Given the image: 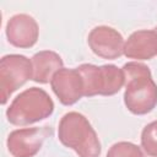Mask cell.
I'll list each match as a JSON object with an SVG mask.
<instances>
[{
  "instance_id": "1",
  "label": "cell",
  "mask_w": 157,
  "mask_h": 157,
  "mask_svg": "<svg viewBox=\"0 0 157 157\" xmlns=\"http://www.w3.org/2000/svg\"><path fill=\"white\" fill-rule=\"evenodd\" d=\"M121 69L125 75L124 103L128 110L136 115L152 112L157 105V85L150 67L137 61H130Z\"/></svg>"
},
{
  "instance_id": "2",
  "label": "cell",
  "mask_w": 157,
  "mask_h": 157,
  "mask_svg": "<svg viewBox=\"0 0 157 157\" xmlns=\"http://www.w3.org/2000/svg\"><path fill=\"white\" fill-rule=\"evenodd\" d=\"M59 141L78 157H99L101 142L88 119L77 112L66 113L58 125Z\"/></svg>"
},
{
  "instance_id": "3",
  "label": "cell",
  "mask_w": 157,
  "mask_h": 157,
  "mask_svg": "<svg viewBox=\"0 0 157 157\" xmlns=\"http://www.w3.org/2000/svg\"><path fill=\"white\" fill-rule=\"evenodd\" d=\"M54 112L50 96L42 88L31 87L13 98L6 109L7 121L16 126H26L49 118Z\"/></svg>"
},
{
  "instance_id": "4",
  "label": "cell",
  "mask_w": 157,
  "mask_h": 157,
  "mask_svg": "<svg viewBox=\"0 0 157 157\" xmlns=\"http://www.w3.org/2000/svg\"><path fill=\"white\" fill-rule=\"evenodd\" d=\"M76 69L83 80L85 97L113 96L125 85L124 71L115 65L82 64Z\"/></svg>"
},
{
  "instance_id": "5",
  "label": "cell",
  "mask_w": 157,
  "mask_h": 157,
  "mask_svg": "<svg viewBox=\"0 0 157 157\" xmlns=\"http://www.w3.org/2000/svg\"><path fill=\"white\" fill-rule=\"evenodd\" d=\"M32 80V61L21 54H9L0 60L1 104H6L11 94Z\"/></svg>"
},
{
  "instance_id": "6",
  "label": "cell",
  "mask_w": 157,
  "mask_h": 157,
  "mask_svg": "<svg viewBox=\"0 0 157 157\" xmlns=\"http://www.w3.org/2000/svg\"><path fill=\"white\" fill-rule=\"evenodd\" d=\"M52 132L50 126L13 130L6 140L7 151L13 157H33L40 151L45 139L50 136Z\"/></svg>"
},
{
  "instance_id": "7",
  "label": "cell",
  "mask_w": 157,
  "mask_h": 157,
  "mask_svg": "<svg viewBox=\"0 0 157 157\" xmlns=\"http://www.w3.org/2000/svg\"><path fill=\"white\" fill-rule=\"evenodd\" d=\"M87 43L91 50L102 59L113 60L124 54L123 36L109 26L94 27L87 37Z\"/></svg>"
},
{
  "instance_id": "8",
  "label": "cell",
  "mask_w": 157,
  "mask_h": 157,
  "mask_svg": "<svg viewBox=\"0 0 157 157\" xmlns=\"http://www.w3.org/2000/svg\"><path fill=\"white\" fill-rule=\"evenodd\" d=\"M50 86L64 105H72L85 97L83 80L77 69H60L52 78Z\"/></svg>"
},
{
  "instance_id": "9",
  "label": "cell",
  "mask_w": 157,
  "mask_h": 157,
  "mask_svg": "<svg viewBox=\"0 0 157 157\" xmlns=\"http://www.w3.org/2000/svg\"><path fill=\"white\" fill-rule=\"evenodd\" d=\"M5 33L11 45L16 48H31L38 40L39 27L32 16L17 13L7 21Z\"/></svg>"
},
{
  "instance_id": "10",
  "label": "cell",
  "mask_w": 157,
  "mask_h": 157,
  "mask_svg": "<svg viewBox=\"0 0 157 157\" xmlns=\"http://www.w3.org/2000/svg\"><path fill=\"white\" fill-rule=\"evenodd\" d=\"M124 55L135 60H150L157 55V32L140 29L130 34L124 44Z\"/></svg>"
},
{
  "instance_id": "11",
  "label": "cell",
  "mask_w": 157,
  "mask_h": 157,
  "mask_svg": "<svg viewBox=\"0 0 157 157\" xmlns=\"http://www.w3.org/2000/svg\"><path fill=\"white\" fill-rule=\"evenodd\" d=\"M32 80L38 83H48L53 76L63 69L61 56L52 50H42L32 58Z\"/></svg>"
},
{
  "instance_id": "12",
  "label": "cell",
  "mask_w": 157,
  "mask_h": 157,
  "mask_svg": "<svg viewBox=\"0 0 157 157\" xmlns=\"http://www.w3.org/2000/svg\"><path fill=\"white\" fill-rule=\"evenodd\" d=\"M141 148L150 157H157V120L147 124L141 132Z\"/></svg>"
},
{
  "instance_id": "13",
  "label": "cell",
  "mask_w": 157,
  "mask_h": 157,
  "mask_svg": "<svg viewBox=\"0 0 157 157\" xmlns=\"http://www.w3.org/2000/svg\"><path fill=\"white\" fill-rule=\"evenodd\" d=\"M107 157H146V155L140 146L132 142L120 141L108 150Z\"/></svg>"
},
{
  "instance_id": "14",
  "label": "cell",
  "mask_w": 157,
  "mask_h": 157,
  "mask_svg": "<svg viewBox=\"0 0 157 157\" xmlns=\"http://www.w3.org/2000/svg\"><path fill=\"white\" fill-rule=\"evenodd\" d=\"M153 29H155V31H156V32H157V26H156V27H155V28H153Z\"/></svg>"
}]
</instances>
